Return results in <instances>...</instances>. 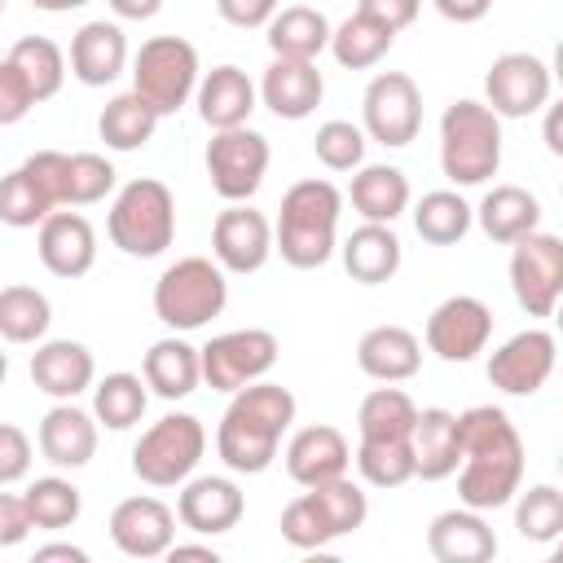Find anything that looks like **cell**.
Returning <instances> with one entry per match:
<instances>
[{
	"label": "cell",
	"mask_w": 563,
	"mask_h": 563,
	"mask_svg": "<svg viewBox=\"0 0 563 563\" xmlns=\"http://www.w3.org/2000/svg\"><path fill=\"white\" fill-rule=\"evenodd\" d=\"M31 106H40L35 92H31V84L22 79V70L9 57H0V128L22 123L31 114Z\"/></svg>",
	"instance_id": "816d5d0a"
},
{
	"label": "cell",
	"mask_w": 563,
	"mask_h": 563,
	"mask_svg": "<svg viewBox=\"0 0 563 563\" xmlns=\"http://www.w3.org/2000/svg\"><path fill=\"white\" fill-rule=\"evenodd\" d=\"M268 141L264 132L255 128H224V132H211L207 141V176H211V189L224 198V202H251V194L264 185V172H268Z\"/></svg>",
	"instance_id": "8fae6325"
},
{
	"label": "cell",
	"mask_w": 563,
	"mask_h": 563,
	"mask_svg": "<svg viewBox=\"0 0 563 563\" xmlns=\"http://www.w3.org/2000/svg\"><path fill=\"white\" fill-rule=\"evenodd\" d=\"M339 211H343V194L330 180H295L282 194V211L273 224V251L290 264V268H321L334 246H339Z\"/></svg>",
	"instance_id": "3957f363"
},
{
	"label": "cell",
	"mask_w": 563,
	"mask_h": 563,
	"mask_svg": "<svg viewBox=\"0 0 563 563\" xmlns=\"http://www.w3.org/2000/svg\"><path fill=\"white\" fill-rule=\"evenodd\" d=\"M299 4H312V0H299Z\"/></svg>",
	"instance_id": "03108f58"
},
{
	"label": "cell",
	"mask_w": 563,
	"mask_h": 563,
	"mask_svg": "<svg viewBox=\"0 0 563 563\" xmlns=\"http://www.w3.org/2000/svg\"><path fill=\"white\" fill-rule=\"evenodd\" d=\"M427 550L435 563H488L497 554V532L488 528L484 510L453 506V510H440L431 519Z\"/></svg>",
	"instance_id": "603a6c76"
},
{
	"label": "cell",
	"mask_w": 563,
	"mask_h": 563,
	"mask_svg": "<svg viewBox=\"0 0 563 563\" xmlns=\"http://www.w3.org/2000/svg\"><path fill=\"white\" fill-rule=\"evenodd\" d=\"M194 101H198V119H202L211 132H224V128H242V123L251 119L260 92H255V84H251V75H246L242 66L224 62V66H211V70L198 79Z\"/></svg>",
	"instance_id": "484cf974"
},
{
	"label": "cell",
	"mask_w": 563,
	"mask_h": 563,
	"mask_svg": "<svg viewBox=\"0 0 563 563\" xmlns=\"http://www.w3.org/2000/svg\"><path fill=\"white\" fill-rule=\"evenodd\" d=\"M510 290L528 317H550L563 295V242L545 229L510 242Z\"/></svg>",
	"instance_id": "7c38bea8"
},
{
	"label": "cell",
	"mask_w": 563,
	"mask_h": 563,
	"mask_svg": "<svg viewBox=\"0 0 563 563\" xmlns=\"http://www.w3.org/2000/svg\"><path fill=\"white\" fill-rule=\"evenodd\" d=\"M550 114H545V145H550V154H563V141H559V106H545Z\"/></svg>",
	"instance_id": "94428289"
},
{
	"label": "cell",
	"mask_w": 563,
	"mask_h": 563,
	"mask_svg": "<svg viewBox=\"0 0 563 563\" xmlns=\"http://www.w3.org/2000/svg\"><path fill=\"white\" fill-rule=\"evenodd\" d=\"M0 18H4V0H0Z\"/></svg>",
	"instance_id": "e7e4bbea"
},
{
	"label": "cell",
	"mask_w": 563,
	"mask_h": 563,
	"mask_svg": "<svg viewBox=\"0 0 563 563\" xmlns=\"http://www.w3.org/2000/svg\"><path fill=\"white\" fill-rule=\"evenodd\" d=\"M260 101L277 114V119H308L321 97H325V75L317 70V62H290V57H273L264 79H260Z\"/></svg>",
	"instance_id": "d4e9b609"
},
{
	"label": "cell",
	"mask_w": 563,
	"mask_h": 563,
	"mask_svg": "<svg viewBox=\"0 0 563 563\" xmlns=\"http://www.w3.org/2000/svg\"><path fill=\"white\" fill-rule=\"evenodd\" d=\"M163 559H172V563H176V559H202V563H216L220 554H216L211 545H180V541H172Z\"/></svg>",
	"instance_id": "91938a15"
},
{
	"label": "cell",
	"mask_w": 563,
	"mask_h": 563,
	"mask_svg": "<svg viewBox=\"0 0 563 563\" xmlns=\"http://www.w3.org/2000/svg\"><path fill=\"white\" fill-rule=\"evenodd\" d=\"M114 189V163L106 154L79 150L70 154V180H66V207H92Z\"/></svg>",
	"instance_id": "7dc6e473"
},
{
	"label": "cell",
	"mask_w": 563,
	"mask_h": 563,
	"mask_svg": "<svg viewBox=\"0 0 563 563\" xmlns=\"http://www.w3.org/2000/svg\"><path fill=\"white\" fill-rule=\"evenodd\" d=\"M198 79H202L198 48L185 35H154L132 57V92H141L158 110V119L189 106Z\"/></svg>",
	"instance_id": "ba28073f"
},
{
	"label": "cell",
	"mask_w": 563,
	"mask_h": 563,
	"mask_svg": "<svg viewBox=\"0 0 563 563\" xmlns=\"http://www.w3.org/2000/svg\"><path fill=\"white\" fill-rule=\"evenodd\" d=\"M145 405H150V387H145L141 374L114 369V374L92 383V418H97V427L128 431V427H136L145 418Z\"/></svg>",
	"instance_id": "d590c367"
},
{
	"label": "cell",
	"mask_w": 563,
	"mask_h": 563,
	"mask_svg": "<svg viewBox=\"0 0 563 563\" xmlns=\"http://www.w3.org/2000/svg\"><path fill=\"white\" fill-rule=\"evenodd\" d=\"M242 510H246V497L229 475H189L176 493V519L198 537L233 532Z\"/></svg>",
	"instance_id": "e0dca14e"
},
{
	"label": "cell",
	"mask_w": 563,
	"mask_h": 563,
	"mask_svg": "<svg viewBox=\"0 0 563 563\" xmlns=\"http://www.w3.org/2000/svg\"><path fill=\"white\" fill-rule=\"evenodd\" d=\"M347 198H352V207H356L365 220L391 224L396 216L409 211V198H413V194H409V176H405L400 167H391V163H361V167L352 172Z\"/></svg>",
	"instance_id": "d6a6232c"
},
{
	"label": "cell",
	"mask_w": 563,
	"mask_h": 563,
	"mask_svg": "<svg viewBox=\"0 0 563 563\" xmlns=\"http://www.w3.org/2000/svg\"><path fill=\"white\" fill-rule=\"evenodd\" d=\"M352 466V444L339 427L330 422H312V427H299L290 440H286V475L299 484V488H312V484H325L334 475H347Z\"/></svg>",
	"instance_id": "7402d4cb"
},
{
	"label": "cell",
	"mask_w": 563,
	"mask_h": 563,
	"mask_svg": "<svg viewBox=\"0 0 563 563\" xmlns=\"http://www.w3.org/2000/svg\"><path fill=\"white\" fill-rule=\"evenodd\" d=\"M35 559L44 563V559H70V563H88V550H79V545H70V541H53V545H40L35 550Z\"/></svg>",
	"instance_id": "680465c9"
},
{
	"label": "cell",
	"mask_w": 563,
	"mask_h": 563,
	"mask_svg": "<svg viewBox=\"0 0 563 563\" xmlns=\"http://www.w3.org/2000/svg\"><path fill=\"white\" fill-rule=\"evenodd\" d=\"M475 224V207L457 194V189H431L413 202V229L422 242L431 246H453L471 233Z\"/></svg>",
	"instance_id": "e575fe53"
},
{
	"label": "cell",
	"mask_w": 563,
	"mask_h": 563,
	"mask_svg": "<svg viewBox=\"0 0 563 563\" xmlns=\"http://www.w3.org/2000/svg\"><path fill=\"white\" fill-rule=\"evenodd\" d=\"M22 501H26L31 523L44 528V532H62V528H70L84 515V493L66 475H40V479H31L26 493H22Z\"/></svg>",
	"instance_id": "ab89813d"
},
{
	"label": "cell",
	"mask_w": 563,
	"mask_h": 563,
	"mask_svg": "<svg viewBox=\"0 0 563 563\" xmlns=\"http://www.w3.org/2000/svg\"><path fill=\"white\" fill-rule=\"evenodd\" d=\"M57 211L48 202V194L35 185V176L26 167H13L9 176H0V224L9 229H40V220Z\"/></svg>",
	"instance_id": "f6af8a7d"
},
{
	"label": "cell",
	"mask_w": 563,
	"mask_h": 563,
	"mask_svg": "<svg viewBox=\"0 0 563 563\" xmlns=\"http://www.w3.org/2000/svg\"><path fill=\"white\" fill-rule=\"evenodd\" d=\"M282 9V0H216V13L238 26V31H255V26H268V18Z\"/></svg>",
	"instance_id": "f5cc1de1"
},
{
	"label": "cell",
	"mask_w": 563,
	"mask_h": 563,
	"mask_svg": "<svg viewBox=\"0 0 563 563\" xmlns=\"http://www.w3.org/2000/svg\"><path fill=\"white\" fill-rule=\"evenodd\" d=\"M413 413H418V405L409 400V391L383 383V387H374V391L361 400V409H356V431H361V435H409Z\"/></svg>",
	"instance_id": "ee69618b"
},
{
	"label": "cell",
	"mask_w": 563,
	"mask_h": 563,
	"mask_svg": "<svg viewBox=\"0 0 563 563\" xmlns=\"http://www.w3.org/2000/svg\"><path fill=\"white\" fill-rule=\"evenodd\" d=\"M84 4H92V0H31V9H40V13H70Z\"/></svg>",
	"instance_id": "6125c7cd"
},
{
	"label": "cell",
	"mask_w": 563,
	"mask_h": 563,
	"mask_svg": "<svg viewBox=\"0 0 563 563\" xmlns=\"http://www.w3.org/2000/svg\"><path fill=\"white\" fill-rule=\"evenodd\" d=\"M207 453V427L194 413H163L132 444V475L150 488H180Z\"/></svg>",
	"instance_id": "52a82bcc"
},
{
	"label": "cell",
	"mask_w": 563,
	"mask_h": 563,
	"mask_svg": "<svg viewBox=\"0 0 563 563\" xmlns=\"http://www.w3.org/2000/svg\"><path fill=\"white\" fill-rule=\"evenodd\" d=\"M554 356H559L554 334L541 325H528L488 356V383L506 396H537L554 374Z\"/></svg>",
	"instance_id": "9a60e30c"
},
{
	"label": "cell",
	"mask_w": 563,
	"mask_h": 563,
	"mask_svg": "<svg viewBox=\"0 0 563 563\" xmlns=\"http://www.w3.org/2000/svg\"><path fill=\"white\" fill-rule=\"evenodd\" d=\"M31 528H35V523H31V515H26L22 493H0V550L26 541Z\"/></svg>",
	"instance_id": "11a10c76"
},
{
	"label": "cell",
	"mask_w": 563,
	"mask_h": 563,
	"mask_svg": "<svg viewBox=\"0 0 563 563\" xmlns=\"http://www.w3.org/2000/svg\"><path fill=\"white\" fill-rule=\"evenodd\" d=\"M53 303L35 286H4L0 290V339L4 343H40L48 334Z\"/></svg>",
	"instance_id": "f35d334b"
},
{
	"label": "cell",
	"mask_w": 563,
	"mask_h": 563,
	"mask_svg": "<svg viewBox=\"0 0 563 563\" xmlns=\"http://www.w3.org/2000/svg\"><path fill=\"white\" fill-rule=\"evenodd\" d=\"M365 145H369V136L352 119H325L312 136V154L330 172H356L365 163Z\"/></svg>",
	"instance_id": "bcb514c9"
},
{
	"label": "cell",
	"mask_w": 563,
	"mask_h": 563,
	"mask_svg": "<svg viewBox=\"0 0 563 563\" xmlns=\"http://www.w3.org/2000/svg\"><path fill=\"white\" fill-rule=\"evenodd\" d=\"M9 62L22 70V79L31 84L35 101L57 97L62 84H66V53H62L48 35H22V40L9 48Z\"/></svg>",
	"instance_id": "60d3db41"
},
{
	"label": "cell",
	"mask_w": 563,
	"mask_h": 563,
	"mask_svg": "<svg viewBox=\"0 0 563 563\" xmlns=\"http://www.w3.org/2000/svg\"><path fill=\"white\" fill-rule=\"evenodd\" d=\"M409 453H413V479H449L457 471V413L449 409H418L409 427Z\"/></svg>",
	"instance_id": "83f0119b"
},
{
	"label": "cell",
	"mask_w": 563,
	"mask_h": 563,
	"mask_svg": "<svg viewBox=\"0 0 563 563\" xmlns=\"http://www.w3.org/2000/svg\"><path fill=\"white\" fill-rule=\"evenodd\" d=\"M273 57H290V62H317L330 48V18L317 4H286L268 18L264 26Z\"/></svg>",
	"instance_id": "1f68e13d"
},
{
	"label": "cell",
	"mask_w": 563,
	"mask_h": 563,
	"mask_svg": "<svg viewBox=\"0 0 563 563\" xmlns=\"http://www.w3.org/2000/svg\"><path fill=\"white\" fill-rule=\"evenodd\" d=\"M35 251H40V264L53 277L75 282L97 264V229L88 224V216H79L70 207H57V211H48L40 220Z\"/></svg>",
	"instance_id": "d6986e66"
},
{
	"label": "cell",
	"mask_w": 563,
	"mask_h": 563,
	"mask_svg": "<svg viewBox=\"0 0 563 563\" xmlns=\"http://www.w3.org/2000/svg\"><path fill=\"white\" fill-rule=\"evenodd\" d=\"M277 334L264 325H246V330H224L216 339H207L198 347V365H202V383L211 391H238L255 378H264L277 365Z\"/></svg>",
	"instance_id": "9c48e42d"
},
{
	"label": "cell",
	"mask_w": 563,
	"mask_h": 563,
	"mask_svg": "<svg viewBox=\"0 0 563 563\" xmlns=\"http://www.w3.org/2000/svg\"><path fill=\"white\" fill-rule=\"evenodd\" d=\"M31 462H35V444L22 427L13 422H0V488L18 484L31 475Z\"/></svg>",
	"instance_id": "681fc988"
},
{
	"label": "cell",
	"mask_w": 563,
	"mask_h": 563,
	"mask_svg": "<svg viewBox=\"0 0 563 563\" xmlns=\"http://www.w3.org/2000/svg\"><path fill=\"white\" fill-rule=\"evenodd\" d=\"M141 378L154 396L163 400H185L198 391L202 383V365H198V347L180 334H167L158 343H150L145 361H141Z\"/></svg>",
	"instance_id": "f546056e"
},
{
	"label": "cell",
	"mask_w": 563,
	"mask_h": 563,
	"mask_svg": "<svg viewBox=\"0 0 563 563\" xmlns=\"http://www.w3.org/2000/svg\"><path fill=\"white\" fill-rule=\"evenodd\" d=\"M31 383L53 400H75L97 383V361L79 339H40L31 352Z\"/></svg>",
	"instance_id": "44dd1931"
},
{
	"label": "cell",
	"mask_w": 563,
	"mask_h": 563,
	"mask_svg": "<svg viewBox=\"0 0 563 563\" xmlns=\"http://www.w3.org/2000/svg\"><path fill=\"white\" fill-rule=\"evenodd\" d=\"M515 497H519L515 501V528H519V537L523 541H537V545L559 541V532H563V493L554 484H532V488L519 484Z\"/></svg>",
	"instance_id": "b9f144b4"
},
{
	"label": "cell",
	"mask_w": 563,
	"mask_h": 563,
	"mask_svg": "<svg viewBox=\"0 0 563 563\" xmlns=\"http://www.w3.org/2000/svg\"><path fill=\"white\" fill-rule=\"evenodd\" d=\"M31 176H35V185L48 194V202L53 207H66V180H70V154H62V150H35L26 163H22Z\"/></svg>",
	"instance_id": "f907efd6"
},
{
	"label": "cell",
	"mask_w": 563,
	"mask_h": 563,
	"mask_svg": "<svg viewBox=\"0 0 563 563\" xmlns=\"http://www.w3.org/2000/svg\"><path fill=\"white\" fill-rule=\"evenodd\" d=\"M396 44V31H387L383 22L365 18V13H352L343 18L339 26H330V53L343 70H369L378 66Z\"/></svg>",
	"instance_id": "8d00e7d4"
},
{
	"label": "cell",
	"mask_w": 563,
	"mask_h": 563,
	"mask_svg": "<svg viewBox=\"0 0 563 563\" xmlns=\"http://www.w3.org/2000/svg\"><path fill=\"white\" fill-rule=\"evenodd\" d=\"M128 66V35L119 22L92 18L70 35V75L84 88H106Z\"/></svg>",
	"instance_id": "cb8c5ba5"
},
{
	"label": "cell",
	"mask_w": 563,
	"mask_h": 563,
	"mask_svg": "<svg viewBox=\"0 0 563 563\" xmlns=\"http://www.w3.org/2000/svg\"><path fill=\"white\" fill-rule=\"evenodd\" d=\"M431 4L444 22H457V26H471V22L488 18V9H493V0H431Z\"/></svg>",
	"instance_id": "9f6ffc18"
},
{
	"label": "cell",
	"mask_w": 563,
	"mask_h": 563,
	"mask_svg": "<svg viewBox=\"0 0 563 563\" xmlns=\"http://www.w3.org/2000/svg\"><path fill=\"white\" fill-rule=\"evenodd\" d=\"M457 497L471 510H497L515 501L523 484V440L506 409L471 405L457 413Z\"/></svg>",
	"instance_id": "6da1fadb"
},
{
	"label": "cell",
	"mask_w": 563,
	"mask_h": 563,
	"mask_svg": "<svg viewBox=\"0 0 563 563\" xmlns=\"http://www.w3.org/2000/svg\"><path fill=\"white\" fill-rule=\"evenodd\" d=\"M339 255H343V268H347L352 282H361V286H383V282H391V277L400 273L405 246H400V238H396L391 224L365 220L361 229H352V233L343 238Z\"/></svg>",
	"instance_id": "f1b7e54d"
},
{
	"label": "cell",
	"mask_w": 563,
	"mask_h": 563,
	"mask_svg": "<svg viewBox=\"0 0 563 563\" xmlns=\"http://www.w3.org/2000/svg\"><path fill=\"white\" fill-rule=\"evenodd\" d=\"M110 541L128 559H163L176 541V510L158 497H123L110 510Z\"/></svg>",
	"instance_id": "ac0fdd59"
},
{
	"label": "cell",
	"mask_w": 563,
	"mask_h": 563,
	"mask_svg": "<svg viewBox=\"0 0 563 563\" xmlns=\"http://www.w3.org/2000/svg\"><path fill=\"white\" fill-rule=\"evenodd\" d=\"M110 242L132 260H154L176 242V198L163 180L136 176L128 180L106 216Z\"/></svg>",
	"instance_id": "5b68a950"
},
{
	"label": "cell",
	"mask_w": 563,
	"mask_h": 563,
	"mask_svg": "<svg viewBox=\"0 0 563 563\" xmlns=\"http://www.w3.org/2000/svg\"><path fill=\"white\" fill-rule=\"evenodd\" d=\"M308 493H312L317 510L325 515L334 541L347 537V532H356V528L369 519V497H365V488L352 484L347 475H334V479H325V484H312Z\"/></svg>",
	"instance_id": "7bdbcfd3"
},
{
	"label": "cell",
	"mask_w": 563,
	"mask_h": 563,
	"mask_svg": "<svg viewBox=\"0 0 563 563\" xmlns=\"http://www.w3.org/2000/svg\"><path fill=\"white\" fill-rule=\"evenodd\" d=\"M229 303V273L207 255H185L167 264L154 282V317L176 330H202L211 317H220Z\"/></svg>",
	"instance_id": "8992f818"
},
{
	"label": "cell",
	"mask_w": 563,
	"mask_h": 563,
	"mask_svg": "<svg viewBox=\"0 0 563 563\" xmlns=\"http://www.w3.org/2000/svg\"><path fill=\"white\" fill-rule=\"evenodd\" d=\"M211 255L224 273H260L273 255V224L251 202H229L211 224Z\"/></svg>",
	"instance_id": "2e32d148"
},
{
	"label": "cell",
	"mask_w": 563,
	"mask_h": 563,
	"mask_svg": "<svg viewBox=\"0 0 563 563\" xmlns=\"http://www.w3.org/2000/svg\"><path fill=\"white\" fill-rule=\"evenodd\" d=\"M488 339H493V308L479 295H449L427 317V347L449 365L475 361L488 347Z\"/></svg>",
	"instance_id": "5bb4252c"
},
{
	"label": "cell",
	"mask_w": 563,
	"mask_h": 563,
	"mask_svg": "<svg viewBox=\"0 0 563 563\" xmlns=\"http://www.w3.org/2000/svg\"><path fill=\"white\" fill-rule=\"evenodd\" d=\"M154 128H158V110L141 92H132V88L110 97L101 119H97V132H101L106 150H114V154H132V150L150 145Z\"/></svg>",
	"instance_id": "836d02e7"
},
{
	"label": "cell",
	"mask_w": 563,
	"mask_h": 563,
	"mask_svg": "<svg viewBox=\"0 0 563 563\" xmlns=\"http://www.w3.org/2000/svg\"><path fill=\"white\" fill-rule=\"evenodd\" d=\"M418 9H422V0H356V13L383 22L387 31L413 26V22H418Z\"/></svg>",
	"instance_id": "db71d44e"
},
{
	"label": "cell",
	"mask_w": 563,
	"mask_h": 563,
	"mask_svg": "<svg viewBox=\"0 0 563 563\" xmlns=\"http://www.w3.org/2000/svg\"><path fill=\"white\" fill-rule=\"evenodd\" d=\"M282 541L286 545H295V550H325L330 541H334V532H330V523H325V515L317 510V501H312V493H299L295 501H286V510H282Z\"/></svg>",
	"instance_id": "c3c4849f"
},
{
	"label": "cell",
	"mask_w": 563,
	"mask_h": 563,
	"mask_svg": "<svg viewBox=\"0 0 563 563\" xmlns=\"http://www.w3.org/2000/svg\"><path fill=\"white\" fill-rule=\"evenodd\" d=\"M475 220H479L488 242L510 246V242L528 238L532 229H541V202L523 185H493L484 194V202L475 207Z\"/></svg>",
	"instance_id": "4dcf8cb0"
},
{
	"label": "cell",
	"mask_w": 563,
	"mask_h": 563,
	"mask_svg": "<svg viewBox=\"0 0 563 563\" xmlns=\"http://www.w3.org/2000/svg\"><path fill=\"white\" fill-rule=\"evenodd\" d=\"M422 128V92L405 70H378L361 97V132L387 150H400Z\"/></svg>",
	"instance_id": "30bf717a"
},
{
	"label": "cell",
	"mask_w": 563,
	"mask_h": 563,
	"mask_svg": "<svg viewBox=\"0 0 563 563\" xmlns=\"http://www.w3.org/2000/svg\"><path fill=\"white\" fill-rule=\"evenodd\" d=\"M356 471L369 488H400L413 479V453L409 435H361L356 444Z\"/></svg>",
	"instance_id": "74e56055"
},
{
	"label": "cell",
	"mask_w": 563,
	"mask_h": 563,
	"mask_svg": "<svg viewBox=\"0 0 563 563\" xmlns=\"http://www.w3.org/2000/svg\"><path fill=\"white\" fill-rule=\"evenodd\" d=\"M501 167V119L475 101L462 97L440 114V172L457 185H484Z\"/></svg>",
	"instance_id": "277c9868"
},
{
	"label": "cell",
	"mask_w": 563,
	"mask_h": 563,
	"mask_svg": "<svg viewBox=\"0 0 563 563\" xmlns=\"http://www.w3.org/2000/svg\"><path fill=\"white\" fill-rule=\"evenodd\" d=\"M554 75L537 53H501L484 75V106L497 119H528L550 106Z\"/></svg>",
	"instance_id": "4fadbf2b"
},
{
	"label": "cell",
	"mask_w": 563,
	"mask_h": 563,
	"mask_svg": "<svg viewBox=\"0 0 563 563\" xmlns=\"http://www.w3.org/2000/svg\"><path fill=\"white\" fill-rule=\"evenodd\" d=\"M356 365L374 383H405L422 369V339L405 325H374L356 343Z\"/></svg>",
	"instance_id": "4316f807"
},
{
	"label": "cell",
	"mask_w": 563,
	"mask_h": 563,
	"mask_svg": "<svg viewBox=\"0 0 563 563\" xmlns=\"http://www.w3.org/2000/svg\"><path fill=\"white\" fill-rule=\"evenodd\" d=\"M106 4L119 22H150L163 9V0H106Z\"/></svg>",
	"instance_id": "6f0895ef"
},
{
	"label": "cell",
	"mask_w": 563,
	"mask_h": 563,
	"mask_svg": "<svg viewBox=\"0 0 563 563\" xmlns=\"http://www.w3.org/2000/svg\"><path fill=\"white\" fill-rule=\"evenodd\" d=\"M4 374H9V356H4V347H0V383H4Z\"/></svg>",
	"instance_id": "be15d7a7"
},
{
	"label": "cell",
	"mask_w": 563,
	"mask_h": 563,
	"mask_svg": "<svg viewBox=\"0 0 563 563\" xmlns=\"http://www.w3.org/2000/svg\"><path fill=\"white\" fill-rule=\"evenodd\" d=\"M229 409L216 427V453L233 475H264L277 457L282 435L295 422V396L282 383L255 378L238 391H229Z\"/></svg>",
	"instance_id": "7a4b0ae2"
},
{
	"label": "cell",
	"mask_w": 563,
	"mask_h": 563,
	"mask_svg": "<svg viewBox=\"0 0 563 563\" xmlns=\"http://www.w3.org/2000/svg\"><path fill=\"white\" fill-rule=\"evenodd\" d=\"M35 449L57 471H79L97 453V418L92 409H79L75 400H57L35 431Z\"/></svg>",
	"instance_id": "ffe728a7"
}]
</instances>
